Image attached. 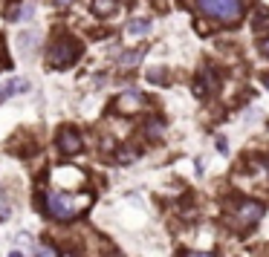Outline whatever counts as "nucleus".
Returning a JSON list of instances; mask_svg holds the SVG:
<instances>
[{
  "mask_svg": "<svg viewBox=\"0 0 269 257\" xmlns=\"http://www.w3.org/2000/svg\"><path fill=\"white\" fill-rule=\"evenodd\" d=\"M93 194H64V191H46L44 205L55 220H75L81 211H87Z\"/></svg>",
  "mask_w": 269,
  "mask_h": 257,
  "instance_id": "1",
  "label": "nucleus"
},
{
  "mask_svg": "<svg viewBox=\"0 0 269 257\" xmlns=\"http://www.w3.org/2000/svg\"><path fill=\"white\" fill-rule=\"evenodd\" d=\"M197 6L203 15L220 20V23H237L243 15L240 0H197Z\"/></svg>",
  "mask_w": 269,
  "mask_h": 257,
  "instance_id": "2",
  "label": "nucleus"
},
{
  "mask_svg": "<svg viewBox=\"0 0 269 257\" xmlns=\"http://www.w3.org/2000/svg\"><path fill=\"white\" fill-rule=\"evenodd\" d=\"M260 217H263V205L255 199H240L229 208V225L234 229H252Z\"/></svg>",
  "mask_w": 269,
  "mask_h": 257,
  "instance_id": "3",
  "label": "nucleus"
},
{
  "mask_svg": "<svg viewBox=\"0 0 269 257\" xmlns=\"http://www.w3.org/2000/svg\"><path fill=\"white\" fill-rule=\"evenodd\" d=\"M78 55H81L78 41H72V38H67V35L49 46V64H52L55 70H67V67H72V64L78 61Z\"/></svg>",
  "mask_w": 269,
  "mask_h": 257,
  "instance_id": "4",
  "label": "nucleus"
},
{
  "mask_svg": "<svg viewBox=\"0 0 269 257\" xmlns=\"http://www.w3.org/2000/svg\"><path fill=\"white\" fill-rule=\"evenodd\" d=\"M217 90H220V72L214 67H203L197 75V84H194V93L200 98H208V96H214Z\"/></svg>",
  "mask_w": 269,
  "mask_h": 257,
  "instance_id": "5",
  "label": "nucleus"
},
{
  "mask_svg": "<svg viewBox=\"0 0 269 257\" xmlns=\"http://www.w3.org/2000/svg\"><path fill=\"white\" fill-rule=\"evenodd\" d=\"M55 142H58V151H61L64 156H75V153L81 151V145H84L81 142V133L78 130H72V127H64Z\"/></svg>",
  "mask_w": 269,
  "mask_h": 257,
  "instance_id": "6",
  "label": "nucleus"
},
{
  "mask_svg": "<svg viewBox=\"0 0 269 257\" xmlns=\"http://www.w3.org/2000/svg\"><path fill=\"white\" fill-rule=\"evenodd\" d=\"M119 110V113H139L145 107V96L139 93V90H127V93H122V96L116 98V104H113Z\"/></svg>",
  "mask_w": 269,
  "mask_h": 257,
  "instance_id": "7",
  "label": "nucleus"
},
{
  "mask_svg": "<svg viewBox=\"0 0 269 257\" xmlns=\"http://www.w3.org/2000/svg\"><path fill=\"white\" fill-rule=\"evenodd\" d=\"M29 90V84L23 78H12V81H6V84H3V87H0V101H6V98L9 96H15V93H26Z\"/></svg>",
  "mask_w": 269,
  "mask_h": 257,
  "instance_id": "8",
  "label": "nucleus"
},
{
  "mask_svg": "<svg viewBox=\"0 0 269 257\" xmlns=\"http://www.w3.org/2000/svg\"><path fill=\"white\" fill-rule=\"evenodd\" d=\"M148 29H151V20L148 18H136V20L127 23V32H130V35H145Z\"/></svg>",
  "mask_w": 269,
  "mask_h": 257,
  "instance_id": "9",
  "label": "nucleus"
},
{
  "mask_svg": "<svg viewBox=\"0 0 269 257\" xmlns=\"http://www.w3.org/2000/svg\"><path fill=\"white\" fill-rule=\"evenodd\" d=\"M9 20H20V18H32V6H12L9 15H6Z\"/></svg>",
  "mask_w": 269,
  "mask_h": 257,
  "instance_id": "10",
  "label": "nucleus"
},
{
  "mask_svg": "<svg viewBox=\"0 0 269 257\" xmlns=\"http://www.w3.org/2000/svg\"><path fill=\"white\" fill-rule=\"evenodd\" d=\"M139 61H142V52H139V49H133V52H125L122 58H119V64H122V67H136Z\"/></svg>",
  "mask_w": 269,
  "mask_h": 257,
  "instance_id": "11",
  "label": "nucleus"
},
{
  "mask_svg": "<svg viewBox=\"0 0 269 257\" xmlns=\"http://www.w3.org/2000/svg\"><path fill=\"white\" fill-rule=\"evenodd\" d=\"M113 0H93V9H96V15H110L113 12Z\"/></svg>",
  "mask_w": 269,
  "mask_h": 257,
  "instance_id": "12",
  "label": "nucleus"
},
{
  "mask_svg": "<svg viewBox=\"0 0 269 257\" xmlns=\"http://www.w3.org/2000/svg\"><path fill=\"white\" fill-rule=\"evenodd\" d=\"M35 257H58V251H55L52 246H46V243H44V246L35 248Z\"/></svg>",
  "mask_w": 269,
  "mask_h": 257,
  "instance_id": "13",
  "label": "nucleus"
},
{
  "mask_svg": "<svg viewBox=\"0 0 269 257\" xmlns=\"http://www.w3.org/2000/svg\"><path fill=\"white\" fill-rule=\"evenodd\" d=\"M165 75V70H151L148 72V81H156V84H168V78H162Z\"/></svg>",
  "mask_w": 269,
  "mask_h": 257,
  "instance_id": "14",
  "label": "nucleus"
},
{
  "mask_svg": "<svg viewBox=\"0 0 269 257\" xmlns=\"http://www.w3.org/2000/svg\"><path fill=\"white\" fill-rule=\"evenodd\" d=\"M136 156H139V151H119L116 153L119 162H130V159H136Z\"/></svg>",
  "mask_w": 269,
  "mask_h": 257,
  "instance_id": "15",
  "label": "nucleus"
},
{
  "mask_svg": "<svg viewBox=\"0 0 269 257\" xmlns=\"http://www.w3.org/2000/svg\"><path fill=\"white\" fill-rule=\"evenodd\" d=\"M148 136H162V122H151V127H148Z\"/></svg>",
  "mask_w": 269,
  "mask_h": 257,
  "instance_id": "16",
  "label": "nucleus"
},
{
  "mask_svg": "<svg viewBox=\"0 0 269 257\" xmlns=\"http://www.w3.org/2000/svg\"><path fill=\"white\" fill-rule=\"evenodd\" d=\"M260 52H263V55H266V58H269V38H263V41H260Z\"/></svg>",
  "mask_w": 269,
  "mask_h": 257,
  "instance_id": "17",
  "label": "nucleus"
},
{
  "mask_svg": "<svg viewBox=\"0 0 269 257\" xmlns=\"http://www.w3.org/2000/svg\"><path fill=\"white\" fill-rule=\"evenodd\" d=\"M217 151H220V153L229 151V148H226V139H217Z\"/></svg>",
  "mask_w": 269,
  "mask_h": 257,
  "instance_id": "18",
  "label": "nucleus"
},
{
  "mask_svg": "<svg viewBox=\"0 0 269 257\" xmlns=\"http://www.w3.org/2000/svg\"><path fill=\"white\" fill-rule=\"evenodd\" d=\"M182 257H214V254H200V251H189V254H182Z\"/></svg>",
  "mask_w": 269,
  "mask_h": 257,
  "instance_id": "19",
  "label": "nucleus"
},
{
  "mask_svg": "<svg viewBox=\"0 0 269 257\" xmlns=\"http://www.w3.org/2000/svg\"><path fill=\"white\" fill-rule=\"evenodd\" d=\"M58 3H61V6H67V3H72V0H58Z\"/></svg>",
  "mask_w": 269,
  "mask_h": 257,
  "instance_id": "20",
  "label": "nucleus"
},
{
  "mask_svg": "<svg viewBox=\"0 0 269 257\" xmlns=\"http://www.w3.org/2000/svg\"><path fill=\"white\" fill-rule=\"evenodd\" d=\"M12 257H23V254H20V251H12Z\"/></svg>",
  "mask_w": 269,
  "mask_h": 257,
  "instance_id": "21",
  "label": "nucleus"
},
{
  "mask_svg": "<svg viewBox=\"0 0 269 257\" xmlns=\"http://www.w3.org/2000/svg\"><path fill=\"white\" fill-rule=\"evenodd\" d=\"M263 84H266V90H269V75H266V78H263Z\"/></svg>",
  "mask_w": 269,
  "mask_h": 257,
  "instance_id": "22",
  "label": "nucleus"
},
{
  "mask_svg": "<svg viewBox=\"0 0 269 257\" xmlns=\"http://www.w3.org/2000/svg\"><path fill=\"white\" fill-rule=\"evenodd\" d=\"M61 257H75V254H70V251H67V254H61Z\"/></svg>",
  "mask_w": 269,
  "mask_h": 257,
  "instance_id": "23",
  "label": "nucleus"
}]
</instances>
